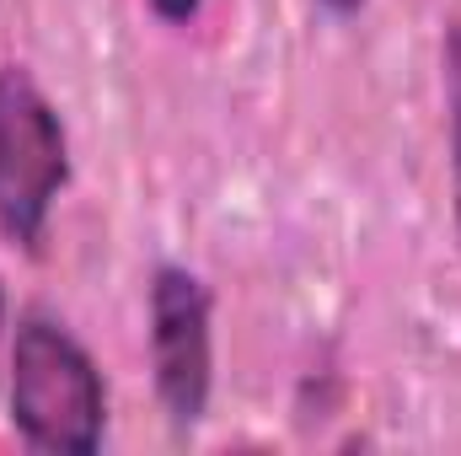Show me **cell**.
<instances>
[{
    "label": "cell",
    "instance_id": "obj_6",
    "mask_svg": "<svg viewBox=\"0 0 461 456\" xmlns=\"http://www.w3.org/2000/svg\"><path fill=\"white\" fill-rule=\"evenodd\" d=\"M317 5H322V11H333V16H354L365 0H317Z\"/></svg>",
    "mask_w": 461,
    "mask_h": 456
},
{
    "label": "cell",
    "instance_id": "obj_2",
    "mask_svg": "<svg viewBox=\"0 0 461 456\" xmlns=\"http://www.w3.org/2000/svg\"><path fill=\"white\" fill-rule=\"evenodd\" d=\"M70 183V140L54 103L22 65H0V231L38 252L49 210Z\"/></svg>",
    "mask_w": 461,
    "mask_h": 456
},
{
    "label": "cell",
    "instance_id": "obj_4",
    "mask_svg": "<svg viewBox=\"0 0 461 456\" xmlns=\"http://www.w3.org/2000/svg\"><path fill=\"white\" fill-rule=\"evenodd\" d=\"M446 118H451V188H456V226H461V22L446 27Z\"/></svg>",
    "mask_w": 461,
    "mask_h": 456
},
{
    "label": "cell",
    "instance_id": "obj_7",
    "mask_svg": "<svg viewBox=\"0 0 461 456\" xmlns=\"http://www.w3.org/2000/svg\"><path fill=\"white\" fill-rule=\"evenodd\" d=\"M0 343H5V285H0Z\"/></svg>",
    "mask_w": 461,
    "mask_h": 456
},
{
    "label": "cell",
    "instance_id": "obj_1",
    "mask_svg": "<svg viewBox=\"0 0 461 456\" xmlns=\"http://www.w3.org/2000/svg\"><path fill=\"white\" fill-rule=\"evenodd\" d=\"M11 424L32 451L92 456L108 430V387L97 360L54 317H22L11 339Z\"/></svg>",
    "mask_w": 461,
    "mask_h": 456
},
{
    "label": "cell",
    "instance_id": "obj_5",
    "mask_svg": "<svg viewBox=\"0 0 461 456\" xmlns=\"http://www.w3.org/2000/svg\"><path fill=\"white\" fill-rule=\"evenodd\" d=\"M150 5H156V16H161V22H194L204 0H150Z\"/></svg>",
    "mask_w": 461,
    "mask_h": 456
},
{
    "label": "cell",
    "instance_id": "obj_3",
    "mask_svg": "<svg viewBox=\"0 0 461 456\" xmlns=\"http://www.w3.org/2000/svg\"><path fill=\"white\" fill-rule=\"evenodd\" d=\"M210 290L199 274L167 263L150 285V365L172 424H199L215 387V328Z\"/></svg>",
    "mask_w": 461,
    "mask_h": 456
}]
</instances>
